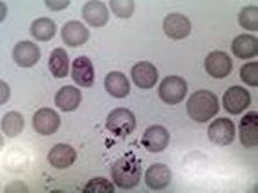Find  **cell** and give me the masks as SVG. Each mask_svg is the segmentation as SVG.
<instances>
[{
  "label": "cell",
  "mask_w": 258,
  "mask_h": 193,
  "mask_svg": "<svg viewBox=\"0 0 258 193\" xmlns=\"http://www.w3.org/2000/svg\"><path fill=\"white\" fill-rule=\"evenodd\" d=\"M251 103V95L245 88L234 85L223 95V107L229 114L238 115L248 108Z\"/></svg>",
  "instance_id": "obj_6"
},
{
  "label": "cell",
  "mask_w": 258,
  "mask_h": 193,
  "mask_svg": "<svg viewBox=\"0 0 258 193\" xmlns=\"http://www.w3.org/2000/svg\"><path fill=\"white\" fill-rule=\"evenodd\" d=\"M239 139L243 146L253 148L258 144V114L250 112L239 122Z\"/></svg>",
  "instance_id": "obj_14"
},
{
  "label": "cell",
  "mask_w": 258,
  "mask_h": 193,
  "mask_svg": "<svg viewBox=\"0 0 258 193\" xmlns=\"http://www.w3.org/2000/svg\"><path fill=\"white\" fill-rule=\"evenodd\" d=\"M136 120L134 114L126 108H117L107 117L106 128L115 137H126L134 131Z\"/></svg>",
  "instance_id": "obj_3"
},
{
  "label": "cell",
  "mask_w": 258,
  "mask_h": 193,
  "mask_svg": "<svg viewBox=\"0 0 258 193\" xmlns=\"http://www.w3.org/2000/svg\"><path fill=\"white\" fill-rule=\"evenodd\" d=\"M61 38L64 44L70 47H78L87 42L89 31L80 21H68L61 30Z\"/></svg>",
  "instance_id": "obj_17"
},
{
  "label": "cell",
  "mask_w": 258,
  "mask_h": 193,
  "mask_svg": "<svg viewBox=\"0 0 258 193\" xmlns=\"http://www.w3.org/2000/svg\"><path fill=\"white\" fill-rule=\"evenodd\" d=\"M110 9L116 17L131 18L134 13V2L133 0H110Z\"/></svg>",
  "instance_id": "obj_27"
},
{
  "label": "cell",
  "mask_w": 258,
  "mask_h": 193,
  "mask_svg": "<svg viewBox=\"0 0 258 193\" xmlns=\"http://www.w3.org/2000/svg\"><path fill=\"white\" fill-rule=\"evenodd\" d=\"M105 88L110 96L124 99L131 91V84L126 75L120 71H110L105 78Z\"/></svg>",
  "instance_id": "obj_19"
},
{
  "label": "cell",
  "mask_w": 258,
  "mask_h": 193,
  "mask_svg": "<svg viewBox=\"0 0 258 193\" xmlns=\"http://www.w3.org/2000/svg\"><path fill=\"white\" fill-rule=\"evenodd\" d=\"M115 188L114 185L108 179L103 177L93 178L86 184L84 187V193H114Z\"/></svg>",
  "instance_id": "obj_26"
},
{
  "label": "cell",
  "mask_w": 258,
  "mask_h": 193,
  "mask_svg": "<svg viewBox=\"0 0 258 193\" xmlns=\"http://www.w3.org/2000/svg\"><path fill=\"white\" fill-rule=\"evenodd\" d=\"M10 95H11V91H10L9 84L5 83L4 81H2V105H4V103H6L7 101H9Z\"/></svg>",
  "instance_id": "obj_30"
},
{
  "label": "cell",
  "mask_w": 258,
  "mask_h": 193,
  "mask_svg": "<svg viewBox=\"0 0 258 193\" xmlns=\"http://www.w3.org/2000/svg\"><path fill=\"white\" fill-rule=\"evenodd\" d=\"M145 180L147 186L152 190H163L171 181V171L164 164H153L146 171Z\"/></svg>",
  "instance_id": "obj_16"
},
{
  "label": "cell",
  "mask_w": 258,
  "mask_h": 193,
  "mask_svg": "<svg viewBox=\"0 0 258 193\" xmlns=\"http://www.w3.org/2000/svg\"><path fill=\"white\" fill-rule=\"evenodd\" d=\"M170 135L162 126H152L145 131L141 144L149 152H161L168 146Z\"/></svg>",
  "instance_id": "obj_10"
},
{
  "label": "cell",
  "mask_w": 258,
  "mask_h": 193,
  "mask_svg": "<svg viewBox=\"0 0 258 193\" xmlns=\"http://www.w3.org/2000/svg\"><path fill=\"white\" fill-rule=\"evenodd\" d=\"M48 68L55 78H62L68 75L70 69V59L66 51L62 48H55L51 53L48 60Z\"/></svg>",
  "instance_id": "obj_22"
},
{
  "label": "cell",
  "mask_w": 258,
  "mask_h": 193,
  "mask_svg": "<svg viewBox=\"0 0 258 193\" xmlns=\"http://www.w3.org/2000/svg\"><path fill=\"white\" fill-rule=\"evenodd\" d=\"M48 162L55 169H67L73 165L75 159H77V151L73 146L68 144H56L49 150L48 152Z\"/></svg>",
  "instance_id": "obj_18"
},
{
  "label": "cell",
  "mask_w": 258,
  "mask_h": 193,
  "mask_svg": "<svg viewBox=\"0 0 258 193\" xmlns=\"http://www.w3.org/2000/svg\"><path fill=\"white\" fill-rule=\"evenodd\" d=\"M238 23L246 31H257L258 9L257 6H246L238 16Z\"/></svg>",
  "instance_id": "obj_25"
},
{
  "label": "cell",
  "mask_w": 258,
  "mask_h": 193,
  "mask_svg": "<svg viewBox=\"0 0 258 193\" xmlns=\"http://www.w3.org/2000/svg\"><path fill=\"white\" fill-rule=\"evenodd\" d=\"M163 31L173 40H183L191 32L190 20L181 13H171L164 18Z\"/></svg>",
  "instance_id": "obj_8"
},
{
  "label": "cell",
  "mask_w": 258,
  "mask_h": 193,
  "mask_svg": "<svg viewBox=\"0 0 258 193\" xmlns=\"http://www.w3.org/2000/svg\"><path fill=\"white\" fill-rule=\"evenodd\" d=\"M81 91L73 85H64L55 95V106L62 112H74L80 106Z\"/></svg>",
  "instance_id": "obj_21"
},
{
  "label": "cell",
  "mask_w": 258,
  "mask_h": 193,
  "mask_svg": "<svg viewBox=\"0 0 258 193\" xmlns=\"http://www.w3.org/2000/svg\"><path fill=\"white\" fill-rule=\"evenodd\" d=\"M235 124L230 119L221 117L215 120L208 128V136L211 143L218 146L230 145L235 139Z\"/></svg>",
  "instance_id": "obj_5"
},
{
  "label": "cell",
  "mask_w": 258,
  "mask_h": 193,
  "mask_svg": "<svg viewBox=\"0 0 258 193\" xmlns=\"http://www.w3.org/2000/svg\"><path fill=\"white\" fill-rule=\"evenodd\" d=\"M217 96L210 90H197L191 94L187 102V112L190 119L204 123L218 113Z\"/></svg>",
  "instance_id": "obj_2"
},
{
  "label": "cell",
  "mask_w": 258,
  "mask_h": 193,
  "mask_svg": "<svg viewBox=\"0 0 258 193\" xmlns=\"http://www.w3.org/2000/svg\"><path fill=\"white\" fill-rule=\"evenodd\" d=\"M132 78L136 87L141 89H150L156 84L159 71L153 63L141 61L132 68Z\"/></svg>",
  "instance_id": "obj_11"
},
{
  "label": "cell",
  "mask_w": 258,
  "mask_h": 193,
  "mask_svg": "<svg viewBox=\"0 0 258 193\" xmlns=\"http://www.w3.org/2000/svg\"><path fill=\"white\" fill-rule=\"evenodd\" d=\"M13 59L18 66L30 68L40 60V49L31 41H20L13 48Z\"/></svg>",
  "instance_id": "obj_12"
},
{
  "label": "cell",
  "mask_w": 258,
  "mask_h": 193,
  "mask_svg": "<svg viewBox=\"0 0 258 193\" xmlns=\"http://www.w3.org/2000/svg\"><path fill=\"white\" fill-rule=\"evenodd\" d=\"M59 114L51 108L39 109L33 116V128L38 134L49 136L53 135L60 127Z\"/></svg>",
  "instance_id": "obj_9"
},
{
  "label": "cell",
  "mask_w": 258,
  "mask_h": 193,
  "mask_svg": "<svg viewBox=\"0 0 258 193\" xmlns=\"http://www.w3.org/2000/svg\"><path fill=\"white\" fill-rule=\"evenodd\" d=\"M188 91V85L184 78L180 76L164 77L159 87V96L167 105H177L182 102Z\"/></svg>",
  "instance_id": "obj_4"
},
{
  "label": "cell",
  "mask_w": 258,
  "mask_h": 193,
  "mask_svg": "<svg viewBox=\"0 0 258 193\" xmlns=\"http://www.w3.org/2000/svg\"><path fill=\"white\" fill-rule=\"evenodd\" d=\"M207 73L214 78H224L232 71V60L227 53L214 51L204 60Z\"/></svg>",
  "instance_id": "obj_7"
},
{
  "label": "cell",
  "mask_w": 258,
  "mask_h": 193,
  "mask_svg": "<svg viewBox=\"0 0 258 193\" xmlns=\"http://www.w3.org/2000/svg\"><path fill=\"white\" fill-rule=\"evenodd\" d=\"M82 17L86 23L93 27H102L108 23L109 12L102 2L92 0L82 7Z\"/></svg>",
  "instance_id": "obj_15"
},
{
  "label": "cell",
  "mask_w": 258,
  "mask_h": 193,
  "mask_svg": "<svg viewBox=\"0 0 258 193\" xmlns=\"http://www.w3.org/2000/svg\"><path fill=\"white\" fill-rule=\"evenodd\" d=\"M46 6L48 7V9H51L52 11H61L63 9H66V7L70 5L71 2L70 0H66V2H63V0H58V2H51V0H46L45 2Z\"/></svg>",
  "instance_id": "obj_29"
},
{
  "label": "cell",
  "mask_w": 258,
  "mask_h": 193,
  "mask_svg": "<svg viewBox=\"0 0 258 193\" xmlns=\"http://www.w3.org/2000/svg\"><path fill=\"white\" fill-rule=\"evenodd\" d=\"M31 34L38 41H49L56 34V25L48 18H40L31 25Z\"/></svg>",
  "instance_id": "obj_23"
},
{
  "label": "cell",
  "mask_w": 258,
  "mask_h": 193,
  "mask_svg": "<svg viewBox=\"0 0 258 193\" xmlns=\"http://www.w3.org/2000/svg\"><path fill=\"white\" fill-rule=\"evenodd\" d=\"M72 78L80 87L89 88L94 83V67L87 56H79L74 60L72 68Z\"/></svg>",
  "instance_id": "obj_13"
},
{
  "label": "cell",
  "mask_w": 258,
  "mask_h": 193,
  "mask_svg": "<svg viewBox=\"0 0 258 193\" xmlns=\"http://www.w3.org/2000/svg\"><path fill=\"white\" fill-rule=\"evenodd\" d=\"M25 126L24 116L18 112H10L3 117L2 129L7 137H17L23 131Z\"/></svg>",
  "instance_id": "obj_24"
},
{
  "label": "cell",
  "mask_w": 258,
  "mask_h": 193,
  "mask_svg": "<svg viewBox=\"0 0 258 193\" xmlns=\"http://www.w3.org/2000/svg\"><path fill=\"white\" fill-rule=\"evenodd\" d=\"M231 51L238 59L248 60L257 55L258 41L257 38L250 34H241L232 41Z\"/></svg>",
  "instance_id": "obj_20"
},
{
  "label": "cell",
  "mask_w": 258,
  "mask_h": 193,
  "mask_svg": "<svg viewBox=\"0 0 258 193\" xmlns=\"http://www.w3.org/2000/svg\"><path fill=\"white\" fill-rule=\"evenodd\" d=\"M242 81L251 87L258 85V62H249L241 68Z\"/></svg>",
  "instance_id": "obj_28"
},
{
  "label": "cell",
  "mask_w": 258,
  "mask_h": 193,
  "mask_svg": "<svg viewBox=\"0 0 258 193\" xmlns=\"http://www.w3.org/2000/svg\"><path fill=\"white\" fill-rule=\"evenodd\" d=\"M142 174L141 164L134 153L128 152L117 159L112 166V177L114 183L121 188L129 190L140 183Z\"/></svg>",
  "instance_id": "obj_1"
}]
</instances>
